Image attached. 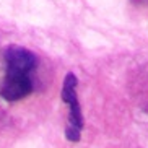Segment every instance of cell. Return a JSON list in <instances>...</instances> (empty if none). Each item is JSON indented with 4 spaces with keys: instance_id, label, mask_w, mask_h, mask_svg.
Listing matches in <instances>:
<instances>
[{
    "instance_id": "obj_1",
    "label": "cell",
    "mask_w": 148,
    "mask_h": 148,
    "mask_svg": "<svg viewBox=\"0 0 148 148\" xmlns=\"http://www.w3.org/2000/svg\"><path fill=\"white\" fill-rule=\"evenodd\" d=\"M77 85H78L77 75L69 73L65 77L64 86H62V99L69 106V122H67L65 129V137L72 143L78 142L83 130V114L82 108H80L78 96H77Z\"/></svg>"
},
{
    "instance_id": "obj_2",
    "label": "cell",
    "mask_w": 148,
    "mask_h": 148,
    "mask_svg": "<svg viewBox=\"0 0 148 148\" xmlns=\"http://www.w3.org/2000/svg\"><path fill=\"white\" fill-rule=\"evenodd\" d=\"M3 62L7 72H20L29 75L38 65V57L29 49L20 46H8L3 51Z\"/></svg>"
},
{
    "instance_id": "obj_3",
    "label": "cell",
    "mask_w": 148,
    "mask_h": 148,
    "mask_svg": "<svg viewBox=\"0 0 148 148\" xmlns=\"http://www.w3.org/2000/svg\"><path fill=\"white\" fill-rule=\"evenodd\" d=\"M33 91V82L29 75L20 72H7L0 88V95L5 101H20Z\"/></svg>"
}]
</instances>
